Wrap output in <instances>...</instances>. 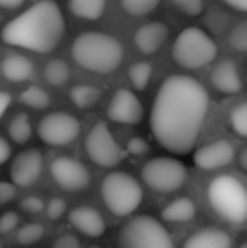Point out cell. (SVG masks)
I'll return each instance as SVG.
<instances>
[{
	"mask_svg": "<svg viewBox=\"0 0 247 248\" xmlns=\"http://www.w3.org/2000/svg\"><path fill=\"white\" fill-rule=\"evenodd\" d=\"M235 149L229 140H215L203 145L195 152L193 162L197 167L203 170H215L225 167L234 160Z\"/></svg>",
	"mask_w": 247,
	"mask_h": 248,
	"instance_id": "14",
	"label": "cell"
},
{
	"mask_svg": "<svg viewBox=\"0 0 247 248\" xmlns=\"http://www.w3.org/2000/svg\"><path fill=\"white\" fill-rule=\"evenodd\" d=\"M82 125L78 118L66 111H53L41 118L37 125V135L44 144L51 147H65L76 140Z\"/></svg>",
	"mask_w": 247,
	"mask_h": 248,
	"instance_id": "10",
	"label": "cell"
},
{
	"mask_svg": "<svg viewBox=\"0 0 247 248\" xmlns=\"http://www.w3.org/2000/svg\"><path fill=\"white\" fill-rule=\"evenodd\" d=\"M26 0H0V9H19Z\"/></svg>",
	"mask_w": 247,
	"mask_h": 248,
	"instance_id": "41",
	"label": "cell"
},
{
	"mask_svg": "<svg viewBox=\"0 0 247 248\" xmlns=\"http://www.w3.org/2000/svg\"><path fill=\"white\" fill-rule=\"evenodd\" d=\"M142 179L151 189L159 193H173L185 184L186 167L173 157H156L144 164Z\"/></svg>",
	"mask_w": 247,
	"mask_h": 248,
	"instance_id": "8",
	"label": "cell"
},
{
	"mask_svg": "<svg viewBox=\"0 0 247 248\" xmlns=\"http://www.w3.org/2000/svg\"><path fill=\"white\" fill-rule=\"evenodd\" d=\"M10 103H12V96H10L7 92H0V118H2L3 113L9 110Z\"/></svg>",
	"mask_w": 247,
	"mask_h": 248,
	"instance_id": "38",
	"label": "cell"
},
{
	"mask_svg": "<svg viewBox=\"0 0 247 248\" xmlns=\"http://www.w3.org/2000/svg\"><path fill=\"white\" fill-rule=\"evenodd\" d=\"M44 167V157L39 149H27L19 152L10 164V179L14 186L29 187L36 184Z\"/></svg>",
	"mask_w": 247,
	"mask_h": 248,
	"instance_id": "12",
	"label": "cell"
},
{
	"mask_svg": "<svg viewBox=\"0 0 247 248\" xmlns=\"http://www.w3.org/2000/svg\"><path fill=\"white\" fill-rule=\"evenodd\" d=\"M239 248H247V243L244 242V243H241V247H239Z\"/></svg>",
	"mask_w": 247,
	"mask_h": 248,
	"instance_id": "43",
	"label": "cell"
},
{
	"mask_svg": "<svg viewBox=\"0 0 247 248\" xmlns=\"http://www.w3.org/2000/svg\"><path fill=\"white\" fill-rule=\"evenodd\" d=\"M90 248H102V247H97V245H93V247H90Z\"/></svg>",
	"mask_w": 247,
	"mask_h": 248,
	"instance_id": "44",
	"label": "cell"
},
{
	"mask_svg": "<svg viewBox=\"0 0 247 248\" xmlns=\"http://www.w3.org/2000/svg\"><path fill=\"white\" fill-rule=\"evenodd\" d=\"M20 208H22L26 213L37 215V213L44 211V201L41 198H36V196H27L20 201Z\"/></svg>",
	"mask_w": 247,
	"mask_h": 248,
	"instance_id": "34",
	"label": "cell"
},
{
	"mask_svg": "<svg viewBox=\"0 0 247 248\" xmlns=\"http://www.w3.org/2000/svg\"><path fill=\"white\" fill-rule=\"evenodd\" d=\"M142 103L134 92L127 88H120L114 93L107 107V117L115 124L135 125L142 120Z\"/></svg>",
	"mask_w": 247,
	"mask_h": 248,
	"instance_id": "13",
	"label": "cell"
},
{
	"mask_svg": "<svg viewBox=\"0 0 247 248\" xmlns=\"http://www.w3.org/2000/svg\"><path fill=\"white\" fill-rule=\"evenodd\" d=\"M85 150L92 162L105 169L119 166L127 154L115 140L105 122H99L92 127L85 139Z\"/></svg>",
	"mask_w": 247,
	"mask_h": 248,
	"instance_id": "9",
	"label": "cell"
},
{
	"mask_svg": "<svg viewBox=\"0 0 247 248\" xmlns=\"http://www.w3.org/2000/svg\"><path fill=\"white\" fill-rule=\"evenodd\" d=\"M239 166H241L242 170L247 169V149L241 150V157H239Z\"/></svg>",
	"mask_w": 247,
	"mask_h": 248,
	"instance_id": "42",
	"label": "cell"
},
{
	"mask_svg": "<svg viewBox=\"0 0 247 248\" xmlns=\"http://www.w3.org/2000/svg\"><path fill=\"white\" fill-rule=\"evenodd\" d=\"M20 221V216L14 211H7L0 216V233H10L17 228Z\"/></svg>",
	"mask_w": 247,
	"mask_h": 248,
	"instance_id": "33",
	"label": "cell"
},
{
	"mask_svg": "<svg viewBox=\"0 0 247 248\" xmlns=\"http://www.w3.org/2000/svg\"><path fill=\"white\" fill-rule=\"evenodd\" d=\"M10 144L3 137H0V164H3L10 157Z\"/></svg>",
	"mask_w": 247,
	"mask_h": 248,
	"instance_id": "39",
	"label": "cell"
},
{
	"mask_svg": "<svg viewBox=\"0 0 247 248\" xmlns=\"http://www.w3.org/2000/svg\"><path fill=\"white\" fill-rule=\"evenodd\" d=\"M3 78L12 83H24L34 75V62L24 54H9L0 62Z\"/></svg>",
	"mask_w": 247,
	"mask_h": 248,
	"instance_id": "19",
	"label": "cell"
},
{
	"mask_svg": "<svg viewBox=\"0 0 247 248\" xmlns=\"http://www.w3.org/2000/svg\"><path fill=\"white\" fill-rule=\"evenodd\" d=\"M217 58V44L200 27H188L173 44V59L186 69H200Z\"/></svg>",
	"mask_w": 247,
	"mask_h": 248,
	"instance_id": "7",
	"label": "cell"
},
{
	"mask_svg": "<svg viewBox=\"0 0 247 248\" xmlns=\"http://www.w3.org/2000/svg\"><path fill=\"white\" fill-rule=\"evenodd\" d=\"M149 150V144L142 137H132L127 142V152L132 155H142Z\"/></svg>",
	"mask_w": 247,
	"mask_h": 248,
	"instance_id": "36",
	"label": "cell"
},
{
	"mask_svg": "<svg viewBox=\"0 0 247 248\" xmlns=\"http://www.w3.org/2000/svg\"><path fill=\"white\" fill-rule=\"evenodd\" d=\"M9 137L12 139L16 144H26L29 139L33 137V125H31V118L27 113H17L12 117L9 124Z\"/></svg>",
	"mask_w": 247,
	"mask_h": 248,
	"instance_id": "23",
	"label": "cell"
},
{
	"mask_svg": "<svg viewBox=\"0 0 247 248\" xmlns=\"http://www.w3.org/2000/svg\"><path fill=\"white\" fill-rule=\"evenodd\" d=\"M173 2L188 16L197 17L203 12V0H173Z\"/></svg>",
	"mask_w": 247,
	"mask_h": 248,
	"instance_id": "32",
	"label": "cell"
},
{
	"mask_svg": "<svg viewBox=\"0 0 247 248\" xmlns=\"http://www.w3.org/2000/svg\"><path fill=\"white\" fill-rule=\"evenodd\" d=\"M169 36V29L166 24L159 20H152L141 26L134 34V44L142 54H154L161 49Z\"/></svg>",
	"mask_w": 247,
	"mask_h": 248,
	"instance_id": "16",
	"label": "cell"
},
{
	"mask_svg": "<svg viewBox=\"0 0 247 248\" xmlns=\"http://www.w3.org/2000/svg\"><path fill=\"white\" fill-rule=\"evenodd\" d=\"M9 46L46 54L58 47L65 36V17L53 0H41L12 19L0 32Z\"/></svg>",
	"mask_w": 247,
	"mask_h": 248,
	"instance_id": "2",
	"label": "cell"
},
{
	"mask_svg": "<svg viewBox=\"0 0 247 248\" xmlns=\"http://www.w3.org/2000/svg\"><path fill=\"white\" fill-rule=\"evenodd\" d=\"M100 191L105 206L115 216L132 215L142 202V187L139 181L122 170L107 174Z\"/></svg>",
	"mask_w": 247,
	"mask_h": 248,
	"instance_id": "5",
	"label": "cell"
},
{
	"mask_svg": "<svg viewBox=\"0 0 247 248\" xmlns=\"http://www.w3.org/2000/svg\"><path fill=\"white\" fill-rule=\"evenodd\" d=\"M107 0H68L73 16L86 20H97L105 12Z\"/></svg>",
	"mask_w": 247,
	"mask_h": 248,
	"instance_id": "21",
	"label": "cell"
},
{
	"mask_svg": "<svg viewBox=\"0 0 247 248\" xmlns=\"http://www.w3.org/2000/svg\"><path fill=\"white\" fill-rule=\"evenodd\" d=\"M232 238L225 230L201 228L190 235L183 248H231Z\"/></svg>",
	"mask_w": 247,
	"mask_h": 248,
	"instance_id": "18",
	"label": "cell"
},
{
	"mask_svg": "<svg viewBox=\"0 0 247 248\" xmlns=\"http://www.w3.org/2000/svg\"><path fill=\"white\" fill-rule=\"evenodd\" d=\"M229 44L234 51L246 52L247 51V22L242 20L232 29L231 36H229Z\"/></svg>",
	"mask_w": 247,
	"mask_h": 248,
	"instance_id": "30",
	"label": "cell"
},
{
	"mask_svg": "<svg viewBox=\"0 0 247 248\" xmlns=\"http://www.w3.org/2000/svg\"><path fill=\"white\" fill-rule=\"evenodd\" d=\"M44 226L39 223H29V225H24L22 228L17 232L16 240L20 245H34L44 236Z\"/></svg>",
	"mask_w": 247,
	"mask_h": 248,
	"instance_id": "27",
	"label": "cell"
},
{
	"mask_svg": "<svg viewBox=\"0 0 247 248\" xmlns=\"http://www.w3.org/2000/svg\"><path fill=\"white\" fill-rule=\"evenodd\" d=\"M51 177L66 191H83L90 184V170L73 157H58L51 162Z\"/></svg>",
	"mask_w": 247,
	"mask_h": 248,
	"instance_id": "11",
	"label": "cell"
},
{
	"mask_svg": "<svg viewBox=\"0 0 247 248\" xmlns=\"http://www.w3.org/2000/svg\"><path fill=\"white\" fill-rule=\"evenodd\" d=\"M65 213H66V202H65V199L53 198L46 204V215H48V218L53 219V221L60 219L61 216L65 215Z\"/></svg>",
	"mask_w": 247,
	"mask_h": 248,
	"instance_id": "31",
	"label": "cell"
},
{
	"mask_svg": "<svg viewBox=\"0 0 247 248\" xmlns=\"http://www.w3.org/2000/svg\"><path fill=\"white\" fill-rule=\"evenodd\" d=\"M197 215V204L190 198H178L161 211V218L169 223H186Z\"/></svg>",
	"mask_w": 247,
	"mask_h": 248,
	"instance_id": "20",
	"label": "cell"
},
{
	"mask_svg": "<svg viewBox=\"0 0 247 248\" xmlns=\"http://www.w3.org/2000/svg\"><path fill=\"white\" fill-rule=\"evenodd\" d=\"M20 103H24L26 107L34 108V110H44L49 107L51 98L48 95V92H44L39 86H29L19 95Z\"/></svg>",
	"mask_w": 247,
	"mask_h": 248,
	"instance_id": "25",
	"label": "cell"
},
{
	"mask_svg": "<svg viewBox=\"0 0 247 248\" xmlns=\"http://www.w3.org/2000/svg\"><path fill=\"white\" fill-rule=\"evenodd\" d=\"M69 66L63 59H51L46 66H44V78L51 86H61L69 79Z\"/></svg>",
	"mask_w": 247,
	"mask_h": 248,
	"instance_id": "24",
	"label": "cell"
},
{
	"mask_svg": "<svg viewBox=\"0 0 247 248\" xmlns=\"http://www.w3.org/2000/svg\"><path fill=\"white\" fill-rule=\"evenodd\" d=\"M214 211L234 225H242L247 219V191L241 179L234 176L215 177L207 191Z\"/></svg>",
	"mask_w": 247,
	"mask_h": 248,
	"instance_id": "4",
	"label": "cell"
},
{
	"mask_svg": "<svg viewBox=\"0 0 247 248\" xmlns=\"http://www.w3.org/2000/svg\"><path fill=\"white\" fill-rule=\"evenodd\" d=\"M208 111V93L198 79L173 75L163 81L151 108V132L171 154L191 152Z\"/></svg>",
	"mask_w": 247,
	"mask_h": 248,
	"instance_id": "1",
	"label": "cell"
},
{
	"mask_svg": "<svg viewBox=\"0 0 247 248\" xmlns=\"http://www.w3.org/2000/svg\"><path fill=\"white\" fill-rule=\"evenodd\" d=\"M69 223L88 238H99L105 233V219L92 206H78L69 213Z\"/></svg>",
	"mask_w": 247,
	"mask_h": 248,
	"instance_id": "15",
	"label": "cell"
},
{
	"mask_svg": "<svg viewBox=\"0 0 247 248\" xmlns=\"http://www.w3.org/2000/svg\"><path fill=\"white\" fill-rule=\"evenodd\" d=\"M227 5H231L232 9L239 10V12H246L247 10V0H224Z\"/></svg>",
	"mask_w": 247,
	"mask_h": 248,
	"instance_id": "40",
	"label": "cell"
},
{
	"mask_svg": "<svg viewBox=\"0 0 247 248\" xmlns=\"http://www.w3.org/2000/svg\"><path fill=\"white\" fill-rule=\"evenodd\" d=\"M210 79L214 88L225 95H235L242 90L241 73L232 59H222L218 64H215Z\"/></svg>",
	"mask_w": 247,
	"mask_h": 248,
	"instance_id": "17",
	"label": "cell"
},
{
	"mask_svg": "<svg viewBox=\"0 0 247 248\" xmlns=\"http://www.w3.org/2000/svg\"><path fill=\"white\" fill-rule=\"evenodd\" d=\"M0 248H2V245H0Z\"/></svg>",
	"mask_w": 247,
	"mask_h": 248,
	"instance_id": "45",
	"label": "cell"
},
{
	"mask_svg": "<svg viewBox=\"0 0 247 248\" xmlns=\"http://www.w3.org/2000/svg\"><path fill=\"white\" fill-rule=\"evenodd\" d=\"M151 75L152 66L148 61H137L129 68V79L134 85V88L139 90V92L148 88L149 81H151Z\"/></svg>",
	"mask_w": 247,
	"mask_h": 248,
	"instance_id": "26",
	"label": "cell"
},
{
	"mask_svg": "<svg viewBox=\"0 0 247 248\" xmlns=\"http://www.w3.org/2000/svg\"><path fill=\"white\" fill-rule=\"evenodd\" d=\"M53 248H82V243H80L78 236L73 233H63L54 240Z\"/></svg>",
	"mask_w": 247,
	"mask_h": 248,
	"instance_id": "35",
	"label": "cell"
},
{
	"mask_svg": "<svg viewBox=\"0 0 247 248\" xmlns=\"http://www.w3.org/2000/svg\"><path fill=\"white\" fill-rule=\"evenodd\" d=\"M69 98L75 103V107L85 110V108H92L102 98V90L93 85H76L69 92Z\"/></svg>",
	"mask_w": 247,
	"mask_h": 248,
	"instance_id": "22",
	"label": "cell"
},
{
	"mask_svg": "<svg viewBox=\"0 0 247 248\" xmlns=\"http://www.w3.org/2000/svg\"><path fill=\"white\" fill-rule=\"evenodd\" d=\"M119 248H175L171 235L161 221L148 215L129 219L120 228Z\"/></svg>",
	"mask_w": 247,
	"mask_h": 248,
	"instance_id": "6",
	"label": "cell"
},
{
	"mask_svg": "<svg viewBox=\"0 0 247 248\" xmlns=\"http://www.w3.org/2000/svg\"><path fill=\"white\" fill-rule=\"evenodd\" d=\"M161 0H122V7L127 14L134 17H144L151 14Z\"/></svg>",
	"mask_w": 247,
	"mask_h": 248,
	"instance_id": "28",
	"label": "cell"
},
{
	"mask_svg": "<svg viewBox=\"0 0 247 248\" xmlns=\"http://www.w3.org/2000/svg\"><path fill=\"white\" fill-rule=\"evenodd\" d=\"M16 198V186L7 181H0V206L7 204Z\"/></svg>",
	"mask_w": 247,
	"mask_h": 248,
	"instance_id": "37",
	"label": "cell"
},
{
	"mask_svg": "<svg viewBox=\"0 0 247 248\" xmlns=\"http://www.w3.org/2000/svg\"><path fill=\"white\" fill-rule=\"evenodd\" d=\"M71 56L80 68L99 75H109L122 62L124 47L114 36L88 31L75 37Z\"/></svg>",
	"mask_w": 247,
	"mask_h": 248,
	"instance_id": "3",
	"label": "cell"
},
{
	"mask_svg": "<svg viewBox=\"0 0 247 248\" xmlns=\"http://www.w3.org/2000/svg\"><path fill=\"white\" fill-rule=\"evenodd\" d=\"M231 125L239 137H247V103L242 101L231 111Z\"/></svg>",
	"mask_w": 247,
	"mask_h": 248,
	"instance_id": "29",
	"label": "cell"
}]
</instances>
